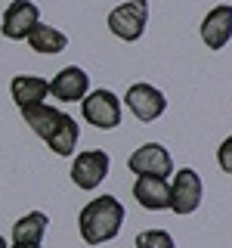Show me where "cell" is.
I'll use <instances>...</instances> for the list:
<instances>
[{"label":"cell","mask_w":232,"mask_h":248,"mask_svg":"<svg viewBox=\"0 0 232 248\" xmlns=\"http://www.w3.org/2000/svg\"><path fill=\"white\" fill-rule=\"evenodd\" d=\"M22 118H25V124L56 155H72L77 140H81L77 121L72 118V115H65L62 108H56V106H46V103L28 106V108H22Z\"/></svg>","instance_id":"6da1fadb"},{"label":"cell","mask_w":232,"mask_h":248,"mask_svg":"<svg viewBox=\"0 0 232 248\" xmlns=\"http://www.w3.org/2000/svg\"><path fill=\"white\" fill-rule=\"evenodd\" d=\"M124 205L115 196H99L93 199L90 205L81 208V217H77V230H81V239L87 245H102L108 239H115L121 232L124 223Z\"/></svg>","instance_id":"7a4b0ae2"},{"label":"cell","mask_w":232,"mask_h":248,"mask_svg":"<svg viewBox=\"0 0 232 248\" xmlns=\"http://www.w3.org/2000/svg\"><path fill=\"white\" fill-rule=\"evenodd\" d=\"M145 25H149V0H127V3L115 6L108 13V28L112 34H118L121 41L133 44L143 37Z\"/></svg>","instance_id":"3957f363"},{"label":"cell","mask_w":232,"mask_h":248,"mask_svg":"<svg viewBox=\"0 0 232 248\" xmlns=\"http://www.w3.org/2000/svg\"><path fill=\"white\" fill-rule=\"evenodd\" d=\"M81 112L93 127L99 130H112L121 124V99L112 90H90L81 99Z\"/></svg>","instance_id":"277c9868"},{"label":"cell","mask_w":232,"mask_h":248,"mask_svg":"<svg viewBox=\"0 0 232 248\" xmlns=\"http://www.w3.org/2000/svg\"><path fill=\"white\" fill-rule=\"evenodd\" d=\"M201 192H204V186H201V177L198 170L192 168H183L174 174V183H170V211L174 214H192L198 211L201 205Z\"/></svg>","instance_id":"5b68a950"},{"label":"cell","mask_w":232,"mask_h":248,"mask_svg":"<svg viewBox=\"0 0 232 248\" xmlns=\"http://www.w3.org/2000/svg\"><path fill=\"white\" fill-rule=\"evenodd\" d=\"M108 165H112V158H108V152H102V149L81 152L72 161V183L77 186V189H87V192L96 189V186L105 180Z\"/></svg>","instance_id":"8992f818"},{"label":"cell","mask_w":232,"mask_h":248,"mask_svg":"<svg viewBox=\"0 0 232 248\" xmlns=\"http://www.w3.org/2000/svg\"><path fill=\"white\" fill-rule=\"evenodd\" d=\"M124 103H127V108L143 124L158 121L161 115H164V108H167L164 93H161L158 87H152V84H133V87L127 90V96H124Z\"/></svg>","instance_id":"52a82bcc"},{"label":"cell","mask_w":232,"mask_h":248,"mask_svg":"<svg viewBox=\"0 0 232 248\" xmlns=\"http://www.w3.org/2000/svg\"><path fill=\"white\" fill-rule=\"evenodd\" d=\"M37 22H41V10H37L31 0H13L3 10L0 31H3V37H10V41H25Z\"/></svg>","instance_id":"ba28073f"},{"label":"cell","mask_w":232,"mask_h":248,"mask_svg":"<svg viewBox=\"0 0 232 248\" xmlns=\"http://www.w3.org/2000/svg\"><path fill=\"white\" fill-rule=\"evenodd\" d=\"M127 168L133 174H155V177H170L174 174V158L161 143H145L127 158Z\"/></svg>","instance_id":"9c48e42d"},{"label":"cell","mask_w":232,"mask_h":248,"mask_svg":"<svg viewBox=\"0 0 232 248\" xmlns=\"http://www.w3.org/2000/svg\"><path fill=\"white\" fill-rule=\"evenodd\" d=\"M133 199L143 208H149V211H164V208H170V183H167V177L136 174Z\"/></svg>","instance_id":"30bf717a"},{"label":"cell","mask_w":232,"mask_h":248,"mask_svg":"<svg viewBox=\"0 0 232 248\" xmlns=\"http://www.w3.org/2000/svg\"><path fill=\"white\" fill-rule=\"evenodd\" d=\"M87 90H90V78L77 65L62 68V72L50 81V93L56 99H62V103H81V99L87 96Z\"/></svg>","instance_id":"8fae6325"},{"label":"cell","mask_w":232,"mask_h":248,"mask_svg":"<svg viewBox=\"0 0 232 248\" xmlns=\"http://www.w3.org/2000/svg\"><path fill=\"white\" fill-rule=\"evenodd\" d=\"M201 41L211 50H223L232 41V6H214L201 22Z\"/></svg>","instance_id":"7c38bea8"},{"label":"cell","mask_w":232,"mask_h":248,"mask_svg":"<svg viewBox=\"0 0 232 248\" xmlns=\"http://www.w3.org/2000/svg\"><path fill=\"white\" fill-rule=\"evenodd\" d=\"M10 93H13L19 108H28V106H37L50 96V81H44L37 75H15L10 81Z\"/></svg>","instance_id":"4fadbf2b"},{"label":"cell","mask_w":232,"mask_h":248,"mask_svg":"<svg viewBox=\"0 0 232 248\" xmlns=\"http://www.w3.org/2000/svg\"><path fill=\"white\" fill-rule=\"evenodd\" d=\"M46 223H50V217H46L44 211H31L25 217H19V220L13 223V242H19V245H41L44 232H46Z\"/></svg>","instance_id":"5bb4252c"},{"label":"cell","mask_w":232,"mask_h":248,"mask_svg":"<svg viewBox=\"0 0 232 248\" xmlns=\"http://www.w3.org/2000/svg\"><path fill=\"white\" fill-rule=\"evenodd\" d=\"M28 46L34 53H46V56H53V53H62L68 46V37L62 34L59 28H53V25H44V22H37L34 28H31V34L25 37Z\"/></svg>","instance_id":"9a60e30c"},{"label":"cell","mask_w":232,"mask_h":248,"mask_svg":"<svg viewBox=\"0 0 232 248\" xmlns=\"http://www.w3.org/2000/svg\"><path fill=\"white\" fill-rule=\"evenodd\" d=\"M136 248H176L167 230H143L136 236Z\"/></svg>","instance_id":"2e32d148"},{"label":"cell","mask_w":232,"mask_h":248,"mask_svg":"<svg viewBox=\"0 0 232 248\" xmlns=\"http://www.w3.org/2000/svg\"><path fill=\"white\" fill-rule=\"evenodd\" d=\"M217 161H220V168L226 170V174H232V137H226L223 146L217 149Z\"/></svg>","instance_id":"e0dca14e"},{"label":"cell","mask_w":232,"mask_h":248,"mask_svg":"<svg viewBox=\"0 0 232 248\" xmlns=\"http://www.w3.org/2000/svg\"><path fill=\"white\" fill-rule=\"evenodd\" d=\"M13 248H44V245H19V242H13Z\"/></svg>","instance_id":"ac0fdd59"},{"label":"cell","mask_w":232,"mask_h":248,"mask_svg":"<svg viewBox=\"0 0 232 248\" xmlns=\"http://www.w3.org/2000/svg\"><path fill=\"white\" fill-rule=\"evenodd\" d=\"M0 248H6V239L3 236H0Z\"/></svg>","instance_id":"d6986e66"}]
</instances>
